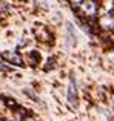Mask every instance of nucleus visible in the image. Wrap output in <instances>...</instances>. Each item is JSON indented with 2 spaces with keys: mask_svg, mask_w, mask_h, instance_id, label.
Returning <instances> with one entry per match:
<instances>
[{
  "mask_svg": "<svg viewBox=\"0 0 114 121\" xmlns=\"http://www.w3.org/2000/svg\"><path fill=\"white\" fill-rule=\"evenodd\" d=\"M80 11L85 17H96L97 15V11H99V5H97L94 0H83L80 3Z\"/></svg>",
  "mask_w": 114,
  "mask_h": 121,
  "instance_id": "obj_1",
  "label": "nucleus"
},
{
  "mask_svg": "<svg viewBox=\"0 0 114 121\" xmlns=\"http://www.w3.org/2000/svg\"><path fill=\"white\" fill-rule=\"evenodd\" d=\"M77 101H79V97H77V86H76L74 78H71L69 86H68V103H69V106H71V107H77Z\"/></svg>",
  "mask_w": 114,
  "mask_h": 121,
  "instance_id": "obj_2",
  "label": "nucleus"
},
{
  "mask_svg": "<svg viewBox=\"0 0 114 121\" xmlns=\"http://www.w3.org/2000/svg\"><path fill=\"white\" fill-rule=\"evenodd\" d=\"M3 58L6 61L12 63L15 66H23V61H22V57L19 55L17 52H3Z\"/></svg>",
  "mask_w": 114,
  "mask_h": 121,
  "instance_id": "obj_3",
  "label": "nucleus"
},
{
  "mask_svg": "<svg viewBox=\"0 0 114 121\" xmlns=\"http://www.w3.org/2000/svg\"><path fill=\"white\" fill-rule=\"evenodd\" d=\"M100 25H102V28H105V29H114V17H111L109 14L103 15V17L100 18Z\"/></svg>",
  "mask_w": 114,
  "mask_h": 121,
  "instance_id": "obj_4",
  "label": "nucleus"
},
{
  "mask_svg": "<svg viewBox=\"0 0 114 121\" xmlns=\"http://www.w3.org/2000/svg\"><path fill=\"white\" fill-rule=\"evenodd\" d=\"M9 69H11V68H8L5 61H0V71H9Z\"/></svg>",
  "mask_w": 114,
  "mask_h": 121,
  "instance_id": "obj_5",
  "label": "nucleus"
},
{
  "mask_svg": "<svg viewBox=\"0 0 114 121\" xmlns=\"http://www.w3.org/2000/svg\"><path fill=\"white\" fill-rule=\"evenodd\" d=\"M29 121H37V120H29Z\"/></svg>",
  "mask_w": 114,
  "mask_h": 121,
  "instance_id": "obj_6",
  "label": "nucleus"
},
{
  "mask_svg": "<svg viewBox=\"0 0 114 121\" xmlns=\"http://www.w3.org/2000/svg\"><path fill=\"white\" fill-rule=\"evenodd\" d=\"M113 107H114V104H113Z\"/></svg>",
  "mask_w": 114,
  "mask_h": 121,
  "instance_id": "obj_7",
  "label": "nucleus"
}]
</instances>
